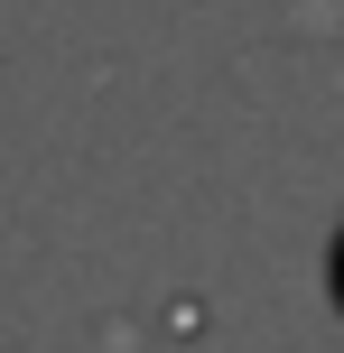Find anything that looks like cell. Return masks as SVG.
I'll return each instance as SVG.
<instances>
[{
    "label": "cell",
    "instance_id": "cell-1",
    "mask_svg": "<svg viewBox=\"0 0 344 353\" xmlns=\"http://www.w3.org/2000/svg\"><path fill=\"white\" fill-rule=\"evenodd\" d=\"M335 298H344V251H335Z\"/></svg>",
    "mask_w": 344,
    "mask_h": 353
}]
</instances>
